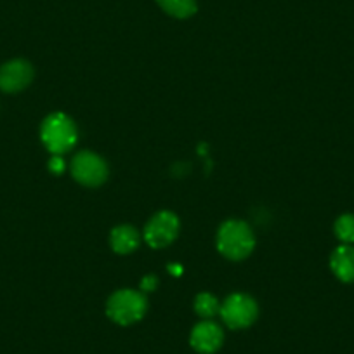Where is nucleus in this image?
Listing matches in <instances>:
<instances>
[{
  "label": "nucleus",
  "instance_id": "obj_2",
  "mask_svg": "<svg viewBox=\"0 0 354 354\" xmlns=\"http://www.w3.org/2000/svg\"><path fill=\"white\" fill-rule=\"evenodd\" d=\"M146 311H148V301H146L145 294L131 290V288L115 292L106 302L108 318L122 326L138 323L139 319L145 318Z\"/></svg>",
  "mask_w": 354,
  "mask_h": 354
},
{
  "label": "nucleus",
  "instance_id": "obj_3",
  "mask_svg": "<svg viewBox=\"0 0 354 354\" xmlns=\"http://www.w3.org/2000/svg\"><path fill=\"white\" fill-rule=\"evenodd\" d=\"M40 138L53 155H63L77 145V127L64 113H53L44 120Z\"/></svg>",
  "mask_w": 354,
  "mask_h": 354
},
{
  "label": "nucleus",
  "instance_id": "obj_5",
  "mask_svg": "<svg viewBox=\"0 0 354 354\" xmlns=\"http://www.w3.org/2000/svg\"><path fill=\"white\" fill-rule=\"evenodd\" d=\"M71 176L87 188H97L108 179V165L93 151H80L71 160Z\"/></svg>",
  "mask_w": 354,
  "mask_h": 354
},
{
  "label": "nucleus",
  "instance_id": "obj_16",
  "mask_svg": "<svg viewBox=\"0 0 354 354\" xmlns=\"http://www.w3.org/2000/svg\"><path fill=\"white\" fill-rule=\"evenodd\" d=\"M169 270L172 271V273L176 274V277H179V273H181V268H179V266H170Z\"/></svg>",
  "mask_w": 354,
  "mask_h": 354
},
{
  "label": "nucleus",
  "instance_id": "obj_13",
  "mask_svg": "<svg viewBox=\"0 0 354 354\" xmlns=\"http://www.w3.org/2000/svg\"><path fill=\"white\" fill-rule=\"evenodd\" d=\"M335 236L342 241L344 245L354 243V216L353 214H344L335 223Z\"/></svg>",
  "mask_w": 354,
  "mask_h": 354
},
{
  "label": "nucleus",
  "instance_id": "obj_15",
  "mask_svg": "<svg viewBox=\"0 0 354 354\" xmlns=\"http://www.w3.org/2000/svg\"><path fill=\"white\" fill-rule=\"evenodd\" d=\"M156 285H158V280H156L153 274H149V277H146L145 280L141 281V288L145 292H153L156 288Z\"/></svg>",
  "mask_w": 354,
  "mask_h": 354
},
{
  "label": "nucleus",
  "instance_id": "obj_1",
  "mask_svg": "<svg viewBox=\"0 0 354 354\" xmlns=\"http://www.w3.org/2000/svg\"><path fill=\"white\" fill-rule=\"evenodd\" d=\"M255 247L252 227L245 221L230 219L221 224L217 233V250L230 261H243Z\"/></svg>",
  "mask_w": 354,
  "mask_h": 354
},
{
  "label": "nucleus",
  "instance_id": "obj_4",
  "mask_svg": "<svg viewBox=\"0 0 354 354\" xmlns=\"http://www.w3.org/2000/svg\"><path fill=\"white\" fill-rule=\"evenodd\" d=\"M221 318L230 328H248L257 319V302L247 294H233L221 304Z\"/></svg>",
  "mask_w": 354,
  "mask_h": 354
},
{
  "label": "nucleus",
  "instance_id": "obj_8",
  "mask_svg": "<svg viewBox=\"0 0 354 354\" xmlns=\"http://www.w3.org/2000/svg\"><path fill=\"white\" fill-rule=\"evenodd\" d=\"M223 342L224 333L221 326L216 325L214 322H209V319L198 323L193 328L192 337H189V344L200 354H214L216 351L221 349Z\"/></svg>",
  "mask_w": 354,
  "mask_h": 354
},
{
  "label": "nucleus",
  "instance_id": "obj_7",
  "mask_svg": "<svg viewBox=\"0 0 354 354\" xmlns=\"http://www.w3.org/2000/svg\"><path fill=\"white\" fill-rule=\"evenodd\" d=\"M33 80V68L25 59H12L0 68V88L4 93H19Z\"/></svg>",
  "mask_w": 354,
  "mask_h": 354
},
{
  "label": "nucleus",
  "instance_id": "obj_14",
  "mask_svg": "<svg viewBox=\"0 0 354 354\" xmlns=\"http://www.w3.org/2000/svg\"><path fill=\"white\" fill-rule=\"evenodd\" d=\"M64 169H66V165H64V160L61 158V155H53V158L49 162L50 172L56 174V176H61L64 172Z\"/></svg>",
  "mask_w": 354,
  "mask_h": 354
},
{
  "label": "nucleus",
  "instance_id": "obj_11",
  "mask_svg": "<svg viewBox=\"0 0 354 354\" xmlns=\"http://www.w3.org/2000/svg\"><path fill=\"white\" fill-rule=\"evenodd\" d=\"M160 8L167 12V15L174 16L177 19L192 18L196 12V0H156Z\"/></svg>",
  "mask_w": 354,
  "mask_h": 354
},
{
  "label": "nucleus",
  "instance_id": "obj_10",
  "mask_svg": "<svg viewBox=\"0 0 354 354\" xmlns=\"http://www.w3.org/2000/svg\"><path fill=\"white\" fill-rule=\"evenodd\" d=\"M110 245L117 254H131L139 247V233L129 224L117 226L110 234Z\"/></svg>",
  "mask_w": 354,
  "mask_h": 354
},
{
  "label": "nucleus",
  "instance_id": "obj_9",
  "mask_svg": "<svg viewBox=\"0 0 354 354\" xmlns=\"http://www.w3.org/2000/svg\"><path fill=\"white\" fill-rule=\"evenodd\" d=\"M330 268L333 274L344 283H354V247L340 245L332 252Z\"/></svg>",
  "mask_w": 354,
  "mask_h": 354
},
{
  "label": "nucleus",
  "instance_id": "obj_6",
  "mask_svg": "<svg viewBox=\"0 0 354 354\" xmlns=\"http://www.w3.org/2000/svg\"><path fill=\"white\" fill-rule=\"evenodd\" d=\"M177 234H179V219L169 210L155 214L145 227V240L153 248L169 247Z\"/></svg>",
  "mask_w": 354,
  "mask_h": 354
},
{
  "label": "nucleus",
  "instance_id": "obj_12",
  "mask_svg": "<svg viewBox=\"0 0 354 354\" xmlns=\"http://www.w3.org/2000/svg\"><path fill=\"white\" fill-rule=\"evenodd\" d=\"M195 311L198 316L209 319V318H214L216 315H219L221 304L212 294H207V292H203V294L196 295Z\"/></svg>",
  "mask_w": 354,
  "mask_h": 354
}]
</instances>
